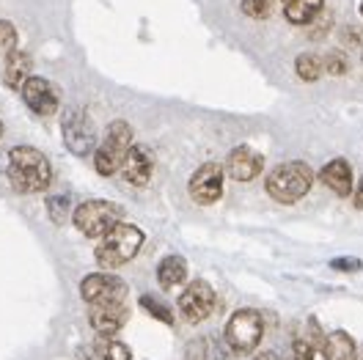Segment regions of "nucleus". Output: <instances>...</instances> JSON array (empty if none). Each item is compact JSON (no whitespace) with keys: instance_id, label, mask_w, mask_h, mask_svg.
Returning a JSON list of instances; mask_svg holds the SVG:
<instances>
[{"instance_id":"obj_18","label":"nucleus","mask_w":363,"mask_h":360,"mask_svg":"<svg viewBox=\"0 0 363 360\" xmlns=\"http://www.w3.org/2000/svg\"><path fill=\"white\" fill-rule=\"evenodd\" d=\"M184 278H187V261H184L182 256H165V259L160 261L157 281L162 289L179 286V283H184Z\"/></svg>"},{"instance_id":"obj_23","label":"nucleus","mask_w":363,"mask_h":360,"mask_svg":"<svg viewBox=\"0 0 363 360\" xmlns=\"http://www.w3.org/2000/svg\"><path fill=\"white\" fill-rule=\"evenodd\" d=\"M140 305H143V311H149L157 322H165V325H171V322H174L171 308H168V305H162L157 297H152V294H143V297H140Z\"/></svg>"},{"instance_id":"obj_24","label":"nucleus","mask_w":363,"mask_h":360,"mask_svg":"<svg viewBox=\"0 0 363 360\" xmlns=\"http://www.w3.org/2000/svg\"><path fill=\"white\" fill-rule=\"evenodd\" d=\"M47 209H50V218H52V223L64 225L69 220V212H74V209H69V198L67 196H52L50 201H47Z\"/></svg>"},{"instance_id":"obj_20","label":"nucleus","mask_w":363,"mask_h":360,"mask_svg":"<svg viewBox=\"0 0 363 360\" xmlns=\"http://www.w3.org/2000/svg\"><path fill=\"white\" fill-rule=\"evenodd\" d=\"M328 355H330V360H355L358 358V347L344 330H336V333L328 336Z\"/></svg>"},{"instance_id":"obj_4","label":"nucleus","mask_w":363,"mask_h":360,"mask_svg":"<svg viewBox=\"0 0 363 360\" xmlns=\"http://www.w3.org/2000/svg\"><path fill=\"white\" fill-rule=\"evenodd\" d=\"M133 149V130L127 121H113L105 133V140L94 152V165L102 176H113L116 171L124 168L127 152Z\"/></svg>"},{"instance_id":"obj_30","label":"nucleus","mask_w":363,"mask_h":360,"mask_svg":"<svg viewBox=\"0 0 363 360\" xmlns=\"http://www.w3.org/2000/svg\"><path fill=\"white\" fill-rule=\"evenodd\" d=\"M253 360H278V355H275V352H259Z\"/></svg>"},{"instance_id":"obj_32","label":"nucleus","mask_w":363,"mask_h":360,"mask_svg":"<svg viewBox=\"0 0 363 360\" xmlns=\"http://www.w3.org/2000/svg\"><path fill=\"white\" fill-rule=\"evenodd\" d=\"M361 14H363V3H361Z\"/></svg>"},{"instance_id":"obj_7","label":"nucleus","mask_w":363,"mask_h":360,"mask_svg":"<svg viewBox=\"0 0 363 360\" xmlns=\"http://www.w3.org/2000/svg\"><path fill=\"white\" fill-rule=\"evenodd\" d=\"M61 135H64V143L74 157H89L91 152H96V130H94V121L89 118V113L77 111V108L64 111Z\"/></svg>"},{"instance_id":"obj_9","label":"nucleus","mask_w":363,"mask_h":360,"mask_svg":"<svg viewBox=\"0 0 363 360\" xmlns=\"http://www.w3.org/2000/svg\"><path fill=\"white\" fill-rule=\"evenodd\" d=\"M179 311L187 322H204L215 311V289L206 281H193L179 297Z\"/></svg>"},{"instance_id":"obj_17","label":"nucleus","mask_w":363,"mask_h":360,"mask_svg":"<svg viewBox=\"0 0 363 360\" xmlns=\"http://www.w3.org/2000/svg\"><path fill=\"white\" fill-rule=\"evenodd\" d=\"M30 77V58L23 50H11L3 64V80L9 89H23L25 80Z\"/></svg>"},{"instance_id":"obj_8","label":"nucleus","mask_w":363,"mask_h":360,"mask_svg":"<svg viewBox=\"0 0 363 360\" xmlns=\"http://www.w3.org/2000/svg\"><path fill=\"white\" fill-rule=\"evenodd\" d=\"M80 294L86 305H99V303H127V283L118 281L108 272H94L83 281Z\"/></svg>"},{"instance_id":"obj_2","label":"nucleus","mask_w":363,"mask_h":360,"mask_svg":"<svg viewBox=\"0 0 363 360\" xmlns=\"http://www.w3.org/2000/svg\"><path fill=\"white\" fill-rule=\"evenodd\" d=\"M140 245H143V231L138 225L118 223L96 245V264L105 270H116V267L133 261Z\"/></svg>"},{"instance_id":"obj_12","label":"nucleus","mask_w":363,"mask_h":360,"mask_svg":"<svg viewBox=\"0 0 363 360\" xmlns=\"http://www.w3.org/2000/svg\"><path fill=\"white\" fill-rule=\"evenodd\" d=\"M91 327L99 336H116L127 322V303H99L89 305Z\"/></svg>"},{"instance_id":"obj_22","label":"nucleus","mask_w":363,"mask_h":360,"mask_svg":"<svg viewBox=\"0 0 363 360\" xmlns=\"http://www.w3.org/2000/svg\"><path fill=\"white\" fill-rule=\"evenodd\" d=\"M99 355L105 360H133L130 347L113 336H99Z\"/></svg>"},{"instance_id":"obj_13","label":"nucleus","mask_w":363,"mask_h":360,"mask_svg":"<svg viewBox=\"0 0 363 360\" xmlns=\"http://www.w3.org/2000/svg\"><path fill=\"white\" fill-rule=\"evenodd\" d=\"M226 168H228V174H231V179L250 181V179H256L259 171L264 168V157H262L256 149H250V146H237V149L228 154Z\"/></svg>"},{"instance_id":"obj_33","label":"nucleus","mask_w":363,"mask_h":360,"mask_svg":"<svg viewBox=\"0 0 363 360\" xmlns=\"http://www.w3.org/2000/svg\"><path fill=\"white\" fill-rule=\"evenodd\" d=\"M0 133H3V127H0Z\"/></svg>"},{"instance_id":"obj_21","label":"nucleus","mask_w":363,"mask_h":360,"mask_svg":"<svg viewBox=\"0 0 363 360\" xmlns=\"http://www.w3.org/2000/svg\"><path fill=\"white\" fill-rule=\"evenodd\" d=\"M295 72L303 83H317L319 74L325 72V69H322V58L314 55V52H303V55H297Z\"/></svg>"},{"instance_id":"obj_11","label":"nucleus","mask_w":363,"mask_h":360,"mask_svg":"<svg viewBox=\"0 0 363 360\" xmlns=\"http://www.w3.org/2000/svg\"><path fill=\"white\" fill-rule=\"evenodd\" d=\"M23 99H25V105L33 113H39V116H52V113H58V108H61L55 89L50 86V80L39 77V74H30V77L25 80Z\"/></svg>"},{"instance_id":"obj_15","label":"nucleus","mask_w":363,"mask_h":360,"mask_svg":"<svg viewBox=\"0 0 363 360\" xmlns=\"http://www.w3.org/2000/svg\"><path fill=\"white\" fill-rule=\"evenodd\" d=\"M292 358L295 360H330L328 355V338L319 333L314 322H308V333L295 338L292 344Z\"/></svg>"},{"instance_id":"obj_25","label":"nucleus","mask_w":363,"mask_h":360,"mask_svg":"<svg viewBox=\"0 0 363 360\" xmlns=\"http://www.w3.org/2000/svg\"><path fill=\"white\" fill-rule=\"evenodd\" d=\"M242 14L250 20H264L272 14V0H242Z\"/></svg>"},{"instance_id":"obj_26","label":"nucleus","mask_w":363,"mask_h":360,"mask_svg":"<svg viewBox=\"0 0 363 360\" xmlns=\"http://www.w3.org/2000/svg\"><path fill=\"white\" fill-rule=\"evenodd\" d=\"M322 69H325L328 74H333V77H341V74H347L350 64H347V58H344L341 52H328L325 61H322Z\"/></svg>"},{"instance_id":"obj_28","label":"nucleus","mask_w":363,"mask_h":360,"mask_svg":"<svg viewBox=\"0 0 363 360\" xmlns=\"http://www.w3.org/2000/svg\"><path fill=\"white\" fill-rule=\"evenodd\" d=\"M333 267L336 270H361V261H344V259H339V261H333Z\"/></svg>"},{"instance_id":"obj_29","label":"nucleus","mask_w":363,"mask_h":360,"mask_svg":"<svg viewBox=\"0 0 363 360\" xmlns=\"http://www.w3.org/2000/svg\"><path fill=\"white\" fill-rule=\"evenodd\" d=\"M355 206L363 209V179H361V184H358V190H355Z\"/></svg>"},{"instance_id":"obj_5","label":"nucleus","mask_w":363,"mask_h":360,"mask_svg":"<svg viewBox=\"0 0 363 360\" xmlns=\"http://www.w3.org/2000/svg\"><path fill=\"white\" fill-rule=\"evenodd\" d=\"M124 212L113 201H86L72 212V220L77 225V231H83L86 237H105L111 228L121 223Z\"/></svg>"},{"instance_id":"obj_16","label":"nucleus","mask_w":363,"mask_h":360,"mask_svg":"<svg viewBox=\"0 0 363 360\" xmlns=\"http://www.w3.org/2000/svg\"><path fill=\"white\" fill-rule=\"evenodd\" d=\"M319 179L325 181L336 196H341V198H347V196L352 193V168H350L347 159H341V157L330 159V162L322 168Z\"/></svg>"},{"instance_id":"obj_14","label":"nucleus","mask_w":363,"mask_h":360,"mask_svg":"<svg viewBox=\"0 0 363 360\" xmlns=\"http://www.w3.org/2000/svg\"><path fill=\"white\" fill-rule=\"evenodd\" d=\"M124 179L135 187H146L152 174H155V154L146 149V146H133L127 152V159H124Z\"/></svg>"},{"instance_id":"obj_3","label":"nucleus","mask_w":363,"mask_h":360,"mask_svg":"<svg viewBox=\"0 0 363 360\" xmlns=\"http://www.w3.org/2000/svg\"><path fill=\"white\" fill-rule=\"evenodd\" d=\"M311 184H314V174L306 162H284L272 168L264 187L278 203H295L303 196H308Z\"/></svg>"},{"instance_id":"obj_6","label":"nucleus","mask_w":363,"mask_h":360,"mask_svg":"<svg viewBox=\"0 0 363 360\" xmlns=\"http://www.w3.org/2000/svg\"><path fill=\"white\" fill-rule=\"evenodd\" d=\"M264 336V322L262 314L253 308H240L237 314H231L226 325V341L228 349L237 355H248L259 347V341Z\"/></svg>"},{"instance_id":"obj_31","label":"nucleus","mask_w":363,"mask_h":360,"mask_svg":"<svg viewBox=\"0 0 363 360\" xmlns=\"http://www.w3.org/2000/svg\"><path fill=\"white\" fill-rule=\"evenodd\" d=\"M281 3H284V6H286V3H292V0H281Z\"/></svg>"},{"instance_id":"obj_10","label":"nucleus","mask_w":363,"mask_h":360,"mask_svg":"<svg viewBox=\"0 0 363 360\" xmlns=\"http://www.w3.org/2000/svg\"><path fill=\"white\" fill-rule=\"evenodd\" d=\"M190 198L196 203H215L223 196V168L218 162H206L201 165L193 176H190Z\"/></svg>"},{"instance_id":"obj_27","label":"nucleus","mask_w":363,"mask_h":360,"mask_svg":"<svg viewBox=\"0 0 363 360\" xmlns=\"http://www.w3.org/2000/svg\"><path fill=\"white\" fill-rule=\"evenodd\" d=\"M0 50L3 52L17 50V28L9 23V20H0Z\"/></svg>"},{"instance_id":"obj_1","label":"nucleus","mask_w":363,"mask_h":360,"mask_svg":"<svg viewBox=\"0 0 363 360\" xmlns=\"http://www.w3.org/2000/svg\"><path fill=\"white\" fill-rule=\"evenodd\" d=\"M9 181L17 193H42L52 181V168L42 152L17 146L9 152Z\"/></svg>"},{"instance_id":"obj_19","label":"nucleus","mask_w":363,"mask_h":360,"mask_svg":"<svg viewBox=\"0 0 363 360\" xmlns=\"http://www.w3.org/2000/svg\"><path fill=\"white\" fill-rule=\"evenodd\" d=\"M322 0H292L284 6V14L292 25H311L322 11Z\"/></svg>"}]
</instances>
